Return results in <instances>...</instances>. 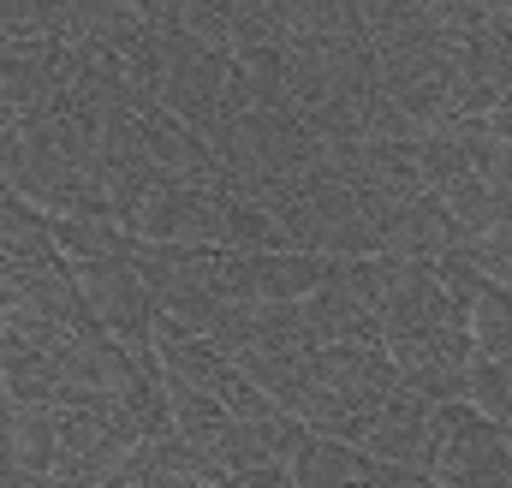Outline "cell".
I'll return each instance as SVG.
<instances>
[{
  "mask_svg": "<svg viewBox=\"0 0 512 488\" xmlns=\"http://www.w3.org/2000/svg\"><path fill=\"white\" fill-rule=\"evenodd\" d=\"M429 488H512V441L501 423L471 411L465 399L435 411Z\"/></svg>",
  "mask_w": 512,
  "mask_h": 488,
  "instance_id": "1",
  "label": "cell"
},
{
  "mask_svg": "<svg viewBox=\"0 0 512 488\" xmlns=\"http://www.w3.org/2000/svg\"><path fill=\"white\" fill-rule=\"evenodd\" d=\"M507 441H512V429H507Z\"/></svg>",
  "mask_w": 512,
  "mask_h": 488,
  "instance_id": "2",
  "label": "cell"
}]
</instances>
